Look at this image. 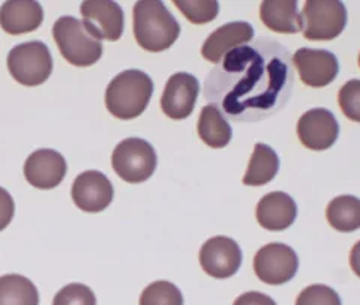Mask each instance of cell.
Listing matches in <instances>:
<instances>
[{"mask_svg": "<svg viewBox=\"0 0 360 305\" xmlns=\"http://www.w3.org/2000/svg\"><path fill=\"white\" fill-rule=\"evenodd\" d=\"M292 86L288 50L272 38H260L224 56L207 77L205 95L233 120L258 122L287 104Z\"/></svg>", "mask_w": 360, "mask_h": 305, "instance_id": "obj_1", "label": "cell"}, {"mask_svg": "<svg viewBox=\"0 0 360 305\" xmlns=\"http://www.w3.org/2000/svg\"><path fill=\"white\" fill-rule=\"evenodd\" d=\"M180 35L176 17L160 0H140L134 6V37L150 53L168 50Z\"/></svg>", "mask_w": 360, "mask_h": 305, "instance_id": "obj_2", "label": "cell"}, {"mask_svg": "<svg viewBox=\"0 0 360 305\" xmlns=\"http://www.w3.org/2000/svg\"><path fill=\"white\" fill-rule=\"evenodd\" d=\"M153 94L152 78L140 70L117 74L105 90V106L112 116L129 120L141 116Z\"/></svg>", "mask_w": 360, "mask_h": 305, "instance_id": "obj_3", "label": "cell"}, {"mask_svg": "<svg viewBox=\"0 0 360 305\" xmlns=\"http://www.w3.org/2000/svg\"><path fill=\"white\" fill-rule=\"evenodd\" d=\"M53 38L63 59L74 66H90L103 56V42L94 38L83 21L75 17H60L53 26Z\"/></svg>", "mask_w": 360, "mask_h": 305, "instance_id": "obj_4", "label": "cell"}, {"mask_svg": "<svg viewBox=\"0 0 360 305\" xmlns=\"http://www.w3.org/2000/svg\"><path fill=\"white\" fill-rule=\"evenodd\" d=\"M8 70L15 82L22 86H39L53 73V58L42 41H29L15 45L8 53Z\"/></svg>", "mask_w": 360, "mask_h": 305, "instance_id": "obj_5", "label": "cell"}, {"mask_svg": "<svg viewBox=\"0 0 360 305\" xmlns=\"http://www.w3.org/2000/svg\"><path fill=\"white\" fill-rule=\"evenodd\" d=\"M111 164L120 179L128 184H141L156 170L158 156L153 146L144 139L122 140L112 151Z\"/></svg>", "mask_w": 360, "mask_h": 305, "instance_id": "obj_6", "label": "cell"}, {"mask_svg": "<svg viewBox=\"0 0 360 305\" xmlns=\"http://www.w3.org/2000/svg\"><path fill=\"white\" fill-rule=\"evenodd\" d=\"M347 26V9L338 0H308L302 11V32L309 41H332Z\"/></svg>", "mask_w": 360, "mask_h": 305, "instance_id": "obj_7", "label": "cell"}, {"mask_svg": "<svg viewBox=\"0 0 360 305\" xmlns=\"http://www.w3.org/2000/svg\"><path fill=\"white\" fill-rule=\"evenodd\" d=\"M297 269L299 257L296 251L281 242L264 245L254 257L255 275L266 285H285L295 278Z\"/></svg>", "mask_w": 360, "mask_h": 305, "instance_id": "obj_8", "label": "cell"}, {"mask_svg": "<svg viewBox=\"0 0 360 305\" xmlns=\"http://www.w3.org/2000/svg\"><path fill=\"white\" fill-rule=\"evenodd\" d=\"M83 25L96 39L117 41L123 33L125 15L117 2L111 0H87L80 6Z\"/></svg>", "mask_w": 360, "mask_h": 305, "instance_id": "obj_9", "label": "cell"}, {"mask_svg": "<svg viewBox=\"0 0 360 305\" xmlns=\"http://www.w3.org/2000/svg\"><path fill=\"white\" fill-rule=\"evenodd\" d=\"M200 265L213 278H230L242 265L239 244L227 236H215L205 242L200 250Z\"/></svg>", "mask_w": 360, "mask_h": 305, "instance_id": "obj_10", "label": "cell"}, {"mask_svg": "<svg viewBox=\"0 0 360 305\" xmlns=\"http://www.w3.org/2000/svg\"><path fill=\"white\" fill-rule=\"evenodd\" d=\"M300 143L311 151H326L335 144L340 135V123L328 108H312L297 122Z\"/></svg>", "mask_w": 360, "mask_h": 305, "instance_id": "obj_11", "label": "cell"}, {"mask_svg": "<svg viewBox=\"0 0 360 305\" xmlns=\"http://www.w3.org/2000/svg\"><path fill=\"white\" fill-rule=\"evenodd\" d=\"M292 65L299 73L302 83L309 87H324L340 74V63L329 50L299 49L292 54Z\"/></svg>", "mask_w": 360, "mask_h": 305, "instance_id": "obj_12", "label": "cell"}, {"mask_svg": "<svg viewBox=\"0 0 360 305\" xmlns=\"http://www.w3.org/2000/svg\"><path fill=\"white\" fill-rule=\"evenodd\" d=\"M198 94L200 83L197 77L188 73H176L165 85L161 108L168 118L176 120L186 119L193 115Z\"/></svg>", "mask_w": 360, "mask_h": 305, "instance_id": "obj_13", "label": "cell"}, {"mask_svg": "<svg viewBox=\"0 0 360 305\" xmlns=\"http://www.w3.org/2000/svg\"><path fill=\"white\" fill-rule=\"evenodd\" d=\"M71 196L78 209L95 213L111 205L112 197H115V188L104 173L89 170L75 178Z\"/></svg>", "mask_w": 360, "mask_h": 305, "instance_id": "obj_14", "label": "cell"}, {"mask_svg": "<svg viewBox=\"0 0 360 305\" xmlns=\"http://www.w3.org/2000/svg\"><path fill=\"white\" fill-rule=\"evenodd\" d=\"M66 176L65 158L54 149L32 152L25 163V178L39 189H53L62 184Z\"/></svg>", "mask_w": 360, "mask_h": 305, "instance_id": "obj_15", "label": "cell"}, {"mask_svg": "<svg viewBox=\"0 0 360 305\" xmlns=\"http://www.w3.org/2000/svg\"><path fill=\"white\" fill-rule=\"evenodd\" d=\"M254 38V27L246 21H233L224 25L207 37L201 47V56L212 63H219L225 54L246 45Z\"/></svg>", "mask_w": 360, "mask_h": 305, "instance_id": "obj_16", "label": "cell"}, {"mask_svg": "<svg viewBox=\"0 0 360 305\" xmlns=\"http://www.w3.org/2000/svg\"><path fill=\"white\" fill-rule=\"evenodd\" d=\"M297 205L291 196L283 191L266 194L257 205V221L263 229L270 232H283L295 223Z\"/></svg>", "mask_w": 360, "mask_h": 305, "instance_id": "obj_17", "label": "cell"}, {"mask_svg": "<svg viewBox=\"0 0 360 305\" xmlns=\"http://www.w3.org/2000/svg\"><path fill=\"white\" fill-rule=\"evenodd\" d=\"M44 20V11L33 0H9L0 8V26L9 35L37 30Z\"/></svg>", "mask_w": 360, "mask_h": 305, "instance_id": "obj_18", "label": "cell"}, {"mask_svg": "<svg viewBox=\"0 0 360 305\" xmlns=\"http://www.w3.org/2000/svg\"><path fill=\"white\" fill-rule=\"evenodd\" d=\"M260 18L267 29L278 33L302 30V14L296 0H266L260 5Z\"/></svg>", "mask_w": 360, "mask_h": 305, "instance_id": "obj_19", "label": "cell"}, {"mask_svg": "<svg viewBox=\"0 0 360 305\" xmlns=\"http://www.w3.org/2000/svg\"><path fill=\"white\" fill-rule=\"evenodd\" d=\"M197 131L200 139L209 148L222 149L227 146L233 137V130L230 123L225 120L221 110L215 106L207 104L201 108L197 123Z\"/></svg>", "mask_w": 360, "mask_h": 305, "instance_id": "obj_20", "label": "cell"}, {"mask_svg": "<svg viewBox=\"0 0 360 305\" xmlns=\"http://www.w3.org/2000/svg\"><path fill=\"white\" fill-rule=\"evenodd\" d=\"M279 170V158L276 152L264 143H257L250 160V166L243 176V184L262 187L274 180Z\"/></svg>", "mask_w": 360, "mask_h": 305, "instance_id": "obj_21", "label": "cell"}, {"mask_svg": "<svg viewBox=\"0 0 360 305\" xmlns=\"http://www.w3.org/2000/svg\"><path fill=\"white\" fill-rule=\"evenodd\" d=\"M326 217L338 232L350 233L360 229V199L354 196L333 199L328 205Z\"/></svg>", "mask_w": 360, "mask_h": 305, "instance_id": "obj_22", "label": "cell"}, {"mask_svg": "<svg viewBox=\"0 0 360 305\" xmlns=\"http://www.w3.org/2000/svg\"><path fill=\"white\" fill-rule=\"evenodd\" d=\"M0 305H39L38 289L18 274L0 277Z\"/></svg>", "mask_w": 360, "mask_h": 305, "instance_id": "obj_23", "label": "cell"}, {"mask_svg": "<svg viewBox=\"0 0 360 305\" xmlns=\"http://www.w3.org/2000/svg\"><path fill=\"white\" fill-rule=\"evenodd\" d=\"M140 305H184V295L170 281H155L143 290Z\"/></svg>", "mask_w": 360, "mask_h": 305, "instance_id": "obj_24", "label": "cell"}, {"mask_svg": "<svg viewBox=\"0 0 360 305\" xmlns=\"http://www.w3.org/2000/svg\"><path fill=\"white\" fill-rule=\"evenodd\" d=\"M174 5L194 25H206L219 13V4L215 0H174Z\"/></svg>", "mask_w": 360, "mask_h": 305, "instance_id": "obj_25", "label": "cell"}, {"mask_svg": "<svg viewBox=\"0 0 360 305\" xmlns=\"http://www.w3.org/2000/svg\"><path fill=\"white\" fill-rule=\"evenodd\" d=\"M53 305H96V297L89 286L72 283L56 293Z\"/></svg>", "mask_w": 360, "mask_h": 305, "instance_id": "obj_26", "label": "cell"}, {"mask_svg": "<svg viewBox=\"0 0 360 305\" xmlns=\"http://www.w3.org/2000/svg\"><path fill=\"white\" fill-rule=\"evenodd\" d=\"M338 103L348 119L360 123V80L347 82L340 90Z\"/></svg>", "mask_w": 360, "mask_h": 305, "instance_id": "obj_27", "label": "cell"}, {"mask_svg": "<svg viewBox=\"0 0 360 305\" xmlns=\"http://www.w3.org/2000/svg\"><path fill=\"white\" fill-rule=\"evenodd\" d=\"M296 305H342L338 293L324 285H312L300 292Z\"/></svg>", "mask_w": 360, "mask_h": 305, "instance_id": "obj_28", "label": "cell"}, {"mask_svg": "<svg viewBox=\"0 0 360 305\" xmlns=\"http://www.w3.org/2000/svg\"><path fill=\"white\" fill-rule=\"evenodd\" d=\"M15 213V203L5 188L0 187V232L5 230L11 224Z\"/></svg>", "mask_w": 360, "mask_h": 305, "instance_id": "obj_29", "label": "cell"}, {"mask_svg": "<svg viewBox=\"0 0 360 305\" xmlns=\"http://www.w3.org/2000/svg\"><path fill=\"white\" fill-rule=\"evenodd\" d=\"M233 305H276V302L262 292H246Z\"/></svg>", "mask_w": 360, "mask_h": 305, "instance_id": "obj_30", "label": "cell"}, {"mask_svg": "<svg viewBox=\"0 0 360 305\" xmlns=\"http://www.w3.org/2000/svg\"><path fill=\"white\" fill-rule=\"evenodd\" d=\"M350 265L353 273L360 278V241L353 247L350 253Z\"/></svg>", "mask_w": 360, "mask_h": 305, "instance_id": "obj_31", "label": "cell"}, {"mask_svg": "<svg viewBox=\"0 0 360 305\" xmlns=\"http://www.w3.org/2000/svg\"><path fill=\"white\" fill-rule=\"evenodd\" d=\"M359 66H360V53H359Z\"/></svg>", "mask_w": 360, "mask_h": 305, "instance_id": "obj_32", "label": "cell"}]
</instances>
